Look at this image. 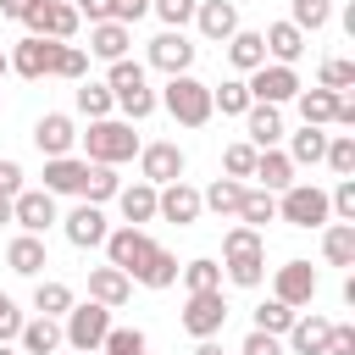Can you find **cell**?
I'll return each instance as SVG.
<instances>
[{"instance_id": "obj_49", "label": "cell", "mask_w": 355, "mask_h": 355, "mask_svg": "<svg viewBox=\"0 0 355 355\" xmlns=\"http://www.w3.org/2000/svg\"><path fill=\"white\" fill-rule=\"evenodd\" d=\"M222 172L227 178H250L255 172V144H227L222 150Z\"/></svg>"}, {"instance_id": "obj_4", "label": "cell", "mask_w": 355, "mask_h": 355, "mask_svg": "<svg viewBox=\"0 0 355 355\" xmlns=\"http://www.w3.org/2000/svg\"><path fill=\"white\" fill-rule=\"evenodd\" d=\"M105 333H111V305H100V300H89V305H78L72 300V311H67V327H61V338L78 349V355H89V349H100L105 344Z\"/></svg>"}, {"instance_id": "obj_12", "label": "cell", "mask_w": 355, "mask_h": 355, "mask_svg": "<svg viewBox=\"0 0 355 355\" xmlns=\"http://www.w3.org/2000/svg\"><path fill=\"white\" fill-rule=\"evenodd\" d=\"M200 189H189L183 178L178 183H161L155 189V216H166V222H178V227H189V222H200Z\"/></svg>"}, {"instance_id": "obj_50", "label": "cell", "mask_w": 355, "mask_h": 355, "mask_svg": "<svg viewBox=\"0 0 355 355\" xmlns=\"http://www.w3.org/2000/svg\"><path fill=\"white\" fill-rule=\"evenodd\" d=\"M194 6H200V0H150V11H155L166 28H183V22H194Z\"/></svg>"}, {"instance_id": "obj_26", "label": "cell", "mask_w": 355, "mask_h": 355, "mask_svg": "<svg viewBox=\"0 0 355 355\" xmlns=\"http://www.w3.org/2000/svg\"><path fill=\"white\" fill-rule=\"evenodd\" d=\"M327 333H333V322H322V316H294V327H288L283 338H288L294 355H322V349H327Z\"/></svg>"}, {"instance_id": "obj_45", "label": "cell", "mask_w": 355, "mask_h": 355, "mask_svg": "<svg viewBox=\"0 0 355 355\" xmlns=\"http://www.w3.org/2000/svg\"><path fill=\"white\" fill-rule=\"evenodd\" d=\"M338 178H355V133H338V139H327V155H322Z\"/></svg>"}, {"instance_id": "obj_22", "label": "cell", "mask_w": 355, "mask_h": 355, "mask_svg": "<svg viewBox=\"0 0 355 355\" xmlns=\"http://www.w3.org/2000/svg\"><path fill=\"white\" fill-rule=\"evenodd\" d=\"M116 211H122V222L128 227H144V222H155V183H128V189H116Z\"/></svg>"}, {"instance_id": "obj_13", "label": "cell", "mask_w": 355, "mask_h": 355, "mask_svg": "<svg viewBox=\"0 0 355 355\" xmlns=\"http://www.w3.org/2000/svg\"><path fill=\"white\" fill-rule=\"evenodd\" d=\"M11 222H17L22 233H44V227L55 222V194H50V189H22V194H11Z\"/></svg>"}, {"instance_id": "obj_54", "label": "cell", "mask_w": 355, "mask_h": 355, "mask_svg": "<svg viewBox=\"0 0 355 355\" xmlns=\"http://www.w3.org/2000/svg\"><path fill=\"white\" fill-rule=\"evenodd\" d=\"M322 355H355V327H338L333 322V333H327V349Z\"/></svg>"}, {"instance_id": "obj_38", "label": "cell", "mask_w": 355, "mask_h": 355, "mask_svg": "<svg viewBox=\"0 0 355 355\" xmlns=\"http://www.w3.org/2000/svg\"><path fill=\"white\" fill-rule=\"evenodd\" d=\"M78 111L94 122V116H111V111H116V100H111V89H105V83H89V78H78Z\"/></svg>"}, {"instance_id": "obj_7", "label": "cell", "mask_w": 355, "mask_h": 355, "mask_svg": "<svg viewBox=\"0 0 355 355\" xmlns=\"http://www.w3.org/2000/svg\"><path fill=\"white\" fill-rule=\"evenodd\" d=\"M222 322H227V300H222V288H200V294H189V305H183V333H189V338H216Z\"/></svg>"}, {"instance_id": "obj_46", "label": "cell", "mask_w": 355, "mask_h": 355, "mask_svg": "<svg viewBox=\"0 0 355 355\" xmlns=\"http://www.w3.org/2000/svg\"><path fill=\"white\" fill-rule=\"evenodd\" d=\"M55 78H89V50L83 44H61V55H55Z\"/></svg>"}, {"instance_id": "obj_1", "label": "cell", "mask_w": 355, "mask_h": 355, "mask_svg": "<svg viewBox=\"0 0 355 355\" xmlns=\"http://www.w3.org/2000/svg\"><path fill=\"white\" fill-rule=\"evenodd\" d=\"M111 72H105V89H111V100H116V111L128 116V122H144L161 100H155V89H150V78H144V67L139 61H105Z\"/></svg>"}, {"instance_id": "obj_3", "label": "cell", "mask_w": 355, "mask_h": 355, "mask_svg": "<svg viewBox=\"0 0 355 355\" xmlns=\"http://www.w3.org/2000/svg\"><path fill=\"white\" fill-rule=\"evenodd\" d=\"M83 150H89V161H100V166H122V161H133L139 155V133H133V122L122 116H94L89 122V133H83Z\"/></svg>"}, {"instance_id": "obj_44", "label": "cell", "mask_w": 355, "mask_h": 355, "mask_svg": "<svg viewBox=\"0 0 355 355\" xmlns=\"http://www.w3.org/2000/svg\"><path fill=\"white\" fill-rule=\"evenodd\" d=\"M327 17H333V0H294V11H288V22H294L300 33L327 28Z\"/></svg>"}, {"instance_id": "obj_60", "label": "cell", "mask_w": 355, "mask_h": 355, "mask_svg": "<svg viewBox=\"0 0 355 355\" xmlns=\"http://www.w3.org/2000/svg\"><path fill=\"white\" fill-rule=\"evenodd\" d=\"M6 222H11V200L0 194V227H6Z\"/></svg>"}, {"instance_id": "obj_63", "label": "cell", "mask_w": 355, "mask_h": 355, "mask_svg": "<svg viewBox=\"0 0 355 355\" xmlns=\"http://www.w3.org/2000/svg\"><path fill=\"white\" fill-rule=\"evenodd\" d=\"M72 355H78V349H72Z\"/></svg>"}, {"instance_id": "obj_11", "label": "cell", "mask_w": 355, "mask_h": 355, "mask_svg": "<svg viewBox=\"0 0 355 355\" xmlns=\"http://www.w3.org/2000/svg\"><path fill=\"white\" fill-rule=\"evenodd\" d=\"M272 300H283V305H311L316 300V266L311 261H283L277 266V277H272Z\"/></svg>"}, {"instance_id": "obj_20", "label": "cell", "mask_w": 355, "mask_h": 355, "mask_svg": "<svg viewBox=\"0 0 355 355\" xmlns=\"http://www.w3.org/2000/svg\"><path fill=\"white\" fill-rule=\"evenodd\" d=\"M128 44H133V28H128V22H89V55H100V61H122Z\"/></svg>"}, {"instance_id": "obj_47", "label": "cell", "mask_w": 355, "mask_h": 355, "mask_svg": "<svg viewBox=\"0 0 355 355\" xmlns=\"http://www.w3.org/2000/svg\"><path fill=\"white\" fill-rule=\"evenodd\" d=\"M100 349H105V355H144V333H139V327H111Z\"/></svg>"}, {"instance_id": "obj_25", "label": "cell", "mask_w": 355, "mask_h": 355, "mask_svg": "<svg viewBox=\"0 0 355 355\" xmlns=\"http://www.w3.org/2000/svg\"><path fill=\"white\" fill-rule=\"evenodd\" d=\"M261 44H266V55L283 61V67H294V61L305 55V33H300L294 22H272V28L261 33Z\"/></svg>"}, {"instance_id": "obj_9", "label": "cell", "mask_w": 355, "mask_h": 355, "mask_svg": "<svg viewBox=\"0 0 355 355\" xmlns=\"http://www.w3.org/2000/svg\"><path fill=\"white\" fill-rule=\"evenodd\" d=\"M150 250H155V239H150L144 227H128V222H122V227H111V233H105V261H111V266H122L128 277L144 266V255H150Z\"/></svg>"}, {"instance_id": "obj_35", "label": "cell", "mask_w": 355, "mask_h": 355, "mask_svg": "<svg viewBox=\"0 0 355 355\" xmlns=\"http://www.w3.org/2000/svg\"><path fill=\"white\" fill-rule=\"evenodd\" d=\"M322 155H327V133L305 122V128H300V133L288 139V161H294V166H316Z\"/></svg>"}, {"instance_id": "obj_8", "label": "cell", "mask_w": 355, "mask_h": 355, "mask_svg": "<svg viewBox=\"0 0 355 355\" xmlns=\"http://www.w3.org/2000/svg\"><path fill=\"white\" fill-rule=\"evenodd\" d=\"M61 44H67V39H39V33L17 39V50H11V72H22V78H55V55H61Z\"/></svg>"}, {"instance_id": "obj_34", "label": "cell", "mask_w": 355, "mask_h": 355, "mask_svg": "<svg viewBox=\"0 0 355 355\" xmlns=\"http://www.w3.org/2000/svg\"><path fill=\"white\" fill-rule=\"evenodd\" d=\"M33 311H39V316H67V311H72V288H67L61 277H39V283H33Z\"/></svg>"}, {"instance_id": "obj_32", "label": "cell", "mask_w": 355, "mask_h": 355, "mask_svg": "<svg viewBox=\"0 0 355 355\" xmlns=\"http://www.w3.org/2000/svg\"><path fill=\"white\" fill-rule=\"evenodd\" d=\"M294 105H300V116H305L311 128H322V122H333V111H338V94L316 83V89H300V94H294Z\"/></svg>"}, {"instance_id": "obj_61", "label": "cell", "mask_w": 355, "mask_h": 355, "mask_svg": "<svg viewBox=\"0 0 355 355\" xmlns=\"http://www.w3.org/2000/svg\"><path fill=\"white\" fill-rule=\"evenodd\" d=\"M6 72H11V55H6V50H0V78H6Z\"/></svg>"}, {"instance_id": "obj_6", "label": "cell", "mask_w": 355, "mask_h": 355, "mask_svg": "<svg viewBox=\"0 0 355 355\" xmlns=\"http://www.w3.org/2000/svg\"><path fill=\"white\" fill-rule=\"evenodd\" d=\"M78 22L83 17L72 11V0H28V11H22V28L39 39H72Z\"/></svg>"}, {"instance_id": "obj_31", "label": "cell", "mask_w": 355, "mask_h": 355, "mask_svg": "<svg viewBox=\"0 0 355 355\" xmlns=\"http://www.w3.org/2000/svg\"><path fill=\"white\" fill-rule=\"evenodd\" d=\"M116 189H122L116 166H100V161H89V172H83V183H78V194H83L89 205H105V200H116Z\"/></svg>"}, {"instance_id": "obj_28", "label": "cell", "mask_w": 355, "mask_h": 355, "mask_svg": "<svg viewBox=\"0 0 355 355\" xmlns=\"http://www.w3.org/2000/svg\"><path fill=\"white\" fill-rule=\"evenodd\" d=\"M89 161H72V155H44V189L50 194H78Z\"/></svg>"}, {"instance_id": "obj_59", "label": "cell", "mask_w": 355, "mask_h": 355, "mask_svg": "<svg viewBox=\"0 0 355 355\" xmlns=\"http://www.w3.org/2000/svg\"><path fill=\"white\" fill-rule=\"evenodd\" d=\"M194 355H222V344L216 338H194Z\"/></svg>"}, {"instance_id": "obj_15", "label": "cell", "mask_w": 355, "mask_h": 355, "mask_svg": "<svg viewBox=\"0 0 355 355\" xmlns=\"http://www.w3.org/2000/svg\"><path fill=\"white\" fill-rule=\"evenodd\" d=\"M150 67H161L166 78L194 67V44L183 39V28H166V33H155V39H150Z\"/></svg>"}, {"instance_id": "obj_39", "label": "cell", "mask_w": 355, "mask_h": 355, "mask_svg": "<svg viewBox=\"0 0 355 355\" xmlns=\"http://www.w3.org/2000/svg\"><path fill=\"white\" fill-rule=\"evenodd\" d=\"M239 216H244V227H266V222L277 216V200H272L266 189H244V200H239Z\"/></svg>"}, {"instance_id": "obj_57", "label": "cell", "mask_w": 355, "mask_h": 355, "mask_svg": "<svg viewBox=\"0 0 355 355\" xmlns=\"http://www.w3.org/2000/svg\"><path fill=\"white\" fill-rule=\"evenodd\" d=\"M333 122H338V128H355V100H344V94H338V111H333Z\"/></svg>"}, {"instance_id": "obj_10", "label": "cell", "mask_w": 355, "mask_h": 355, "mask_svg": "<svg viewBox=\"0 0 355 355\" xmlns=\"http://www.w3.org/2000/svg\"><path fill=\"white\" fill-rule=\"evenodd\" d=\"M294 94H300V72H294V67L272 61V67H255V72H250V100H266V105H288Z\"/></svg>"}, {"instance_id": "obj_18", "label": "cell", "mask_w": 355, "mask_h": 355, "mask_svg": "<svg viewBox=\"0 0 355 355\" xmlns=\"http://www.w3.org/2000/svg\"><path fill=\"white\" fill-rule=\"evenodd\" d=\"M105 233H111V222H105V211L100 205H78L72 216H67V239L78 244V250H94V244H105Z\"/></svg>"}, {"instance_id": "obj_51", "label": "cell", "mask_w": 355, "mask_h": 355, "mask_svg": "<svg viewBox=\"0 0 355 355\" xmlns=\"http://www.w3.org/2000/svg\"><path fill=\"white\" fill-rule=\"evenodd\" d=\"M327 211H333L338 222H355V178H344V183L327 194Z\"/></svg>"}, {"instance_id": "obj_43", "label": "cell", "mask_w": 355, "mask_h": 355, "mask_svg": "<svg viewBox=\"0 0 355 355\" xmlns=\"http://www.w3.org/2000/svg\"><path fill=\"white\" fill-rule=\"evenodd\" d=\"M294 316H300V311H294V305H283V300H266V305H255V327H261V333H277V338L294 327Z\"/></svg>"}, {"instance_id": "obj_33", "label": "cell", "mask_w": 355, "mask_h": 355, "mask_svg": "<svg viewBox=\"0 0 355 355\" xmlns=\"http://www.w3.org/2000/svg\"><path fill=\"white\" fill-rule=\"evenodd\" d=\"M322 255L327 266H355V222H333L322 233Z\"/></svg>"}, {"instance_id": "obj_40", "label": "cell", "mask_w": 355, "mask_h": 355, "mask_svg": "<svg viewBox=\"0 0 355 355\" xmlns=\"http://www.w3.org/2000/svg\"><path fill=\"white\" fill-rule=\"evenodd\" d=\"M222 255H227V261H233V255H266L261 227H244V222H239V227H227V233H222Z\"/></svg>"}, {"instance_id": "obj_37", "label": "cell", "mask_w": 355, "mask_h": 355, "mask_svg": "<svg viewBox=\"0 0 355 355\" xmlns=\"http://www.w3.org/2000/svg\"><path fill=\"white\" fill-rule=\"evenodd\" d=\"M211 111H222V116H244V111H250V83H244V78H227L222 89H211Z\"/></svg>"}, {"instance_id": "obj_17", "label": "cell", "mask_w": 355, "mask_h": 355, "mask_svg": "<svg viewBox=\"0 0 355 355\" xmlns=\"http://www.w3.org/2000/svg\"><path fill=\"white\" fill-rule=\"evenodd\" d=\"M194 22H200L205 39L227 44V39L239 33V6H233V0H200V6H194Z\"/></svg>"}, {"instance_id": "obj_41", "label": "cell", "mask_w": 355, "mask_h": 355, "mask_svg": "<svg viewBox=\"0 0 355 355\" xmlns=\"http://www.w3.org/2000/svg\"><path fill=\"white\" fill-rule=\"evenodd\" d=\"M222 272H227L233 288H261V277H266V255H233Z\"/></svg>"}, {"instance_id": "obj_53", "label": "cell", "mask_w": 355, "mask_h": 355, "mask_svg": "<svg viewBox=\"0 0 355 355\" xmlns=\"http://www.w3.org/2000/svg\"><path fill=\"white\" fill-rule=\"evenodd\" d=\"M22 333V311H17V300L11 294H0V344L6 338H17Z\"/></svg>"}, {"instance_id": "obj_58", "label": "cell", "mask_w": 355, "mask_h": 355, "mask_svg": "<svg viewBox=\"0 0 355 355\" xmlns=\"http://www.w3.org/2000/svg\"><path fill=\"white\" fill-rule=\"evenodd\" d=\"M22 11H28V0H0V17H17L22 22Z\"/></svg>"}, {"instance_id": "obj_2", "label": "cell", "mask_w": 355, "mask_h": 355, "mask_svg": "<svg viewBox=\"0 0 355 355\" xmlns=\"http://www.w3.org/2000/svg\"><path fill=\"white\" fill-rule=\"evenodd\" d=\"M155 100L166 105V116H172L178 128H205V122L216 116V111H211V83H200V78H189V72H172Z\"/></svg>"}, {"instance_id": "obj_55", "label": "cell", "mask_w": 355, "mask_h": 355, "mask_svg": "<svg viewBox=\"0 0 355 355\" xmlns=\"http://www.w3.org/2000/svg\"><path fill=\"white\" fill-rule=\"evenodd\" d=\"M72 11H78V17H89V22H111L116 0H72Z\"/></svg>"}, {"instance_id": "obj_5", "label": "cell", "mask_w": 355, "mask_h": 355, "mask_svg": "<svg viewBox=\"0 0 355 355\" xmlns=\"http://www.w3.org/2000/svg\"><path fill=\"white\" fill-rule=\"evenodd\" d=\"M277 216L288 222V227H327V194L316 189V183H288L283 189V200H277Z\"/></svg>"}, {"instance_id": "obj_16", "label": "cell", "mask_w": 355, "mask_h": 355, "mask_svg": "<svg viewBox=\"0 0 355 355\" xmlns=\"http://www.w3.org/2000/svg\"><path fill=\"white\" fill-rule=\"evenodd\" d=\"M33 144H39V155H72V144H78V128H72V116H61V111H44V116L33 122Z\"/></svg>"}, {"instance_id": "obj_48", "label": "cell", "mask_w": 355, "mask_h": 355, "mask_svg": "<svg viewBox=\"0 0 355 355\" xmlns=\"http://www.w3.org/2000/svg\"><path fill=\"white\" fill-rule=\"evenodd\" d=\"M355 83V61H344V55H333V61H322V89H333V94H344Z\"/></svg>"}, {"instance_id": "obj_42", "label": "cell", "mask_w": 355, "mask_h": 355, "mask_svg": "<svg viewBox=\"0 0 355 355\" xmlns=\"http://www.w3.org/2000/svg\"><path fill=\"white\" fill-rule=\"evenodd\" d=\"M178 277H183V288H189V294H200V288H222V266H216L211 255H200V261L178 266Z\"/></svg>"}, {"instance_id": "obj_19", "label": "cell", "mask_w": 355, "mask_h": 355, "mask_svg": "<svg viewBox=\"0 0 355 355\" xmlns=\"http://www.w3.org/2000/svg\"><path fill=\"white\" fill-rule=\"evenodd\" d=\"M128 294H133V277H128L122 266H111V261H105V266H94V272H89V300H100V305H111V311H116V305H128Z\"/></svg>"}, {"instance_id": "obj_23", "label": "cell", "mask_w": 355, "mask_h": 355, "mask_svg": "<svg viewBox=\"0 0 355 355\" xmlns=\"http://www.w3.org/2000/svg\"><path fill=\"white\" fill-rule=\"evenodd\" d=\"M6 266L17 272V277H39L50 261H44V239L39 233H17L11 244H6Z\"/></svg>"}, {"instance_id": "obj_21", "label": "cell", "mask_w": 355, "mask_h": 355, "mask_svg": "<svg viewBox=\"0 0 355 355\" xmlns=\"http://www.w3.org/2000/svg\"><path fill=\"white\" fill-rule=\"evenodd\" d=\"M250 178H261L266 194H283V189L294 183V161H288V150H277V144H272V150H255V172H250Z\"/></svg>"}, {"instance_id": "obj_29", "label": "cell", "mask_w": 355, "mask_h": 355, "mask_svg": "<svg viewBox=\"0 0 355 355\" xmlns=\"http://www.w3.org/2000/svg\"><path fill=\"white\" fill-rule=\"evenodd\" d=\"M227 61H233V72H255V67H266V44H261V33H255V28H239V33L227 39Z\"/></svg>"}, {"instance_id": "obj_27", "label": "cell", "mask_w": 355, "mask_h": 355, "mask_svg": "<svg viewBox=\"0 0 355 355\" xmlns=\"http://www.w3.org/2000/svg\"><path fill=\"white\" fill-rule=\"evenodd\" d=\"M17 344H22L28 355H55L67 338H61V322H55V316H33V322H22Z\"/></svg>"}, {"instance_id": "obj_14", "label": "cell", "mask_w": 355, "mask_h": 355, "mask_svg": "<svg viewBox=\"0 0 355 355\" xmlns=\"http://www.w3.org/2000/svg\"><path fill=\"white\" fill-rule=\"evenodd\" d=\"M183 166H189V161H183L178 144H139V172H144V183H155V189H161V183H178Z\"/></svg>"}, {"instance_id": "obj_56", "label": "cell", "mask_w": 355, "mask_h": 355, "mask_svg": "<svg viewBox=\"0 0 355 355\" xmlns=\"http://www.w3.org/2000/svg\"><path fill=\"white\" fill-rule=\"evenodd\" d=\"M0 194H6V200L22 194V166H17V161H0Z\"/></svg>"}, {"instance_id": "obj_24", "label": "cell", "mask_w": 355, "mask_h": 355, "mask_svg": "<svg viewBox=\"0 0 355 355\" xmlns=\"http://www.w3.org/2000/svg\"><path fill=\"white\" fill-rule=\"evenodd\" d=\"M244 122H250V144H255V150H272V144L283 139V111L266 105V100H250Z\"/></svg>"}, {"instance_id": "obj_52", "label": "cell", "mask_w": 355, "mask_h": 355, "mask_svg": "<svg viewBox=\"0 0 355 355\" xmlns=\"http://www.w3.org/2000/svg\"><path fill=\"white\" fill-rule=\"evenodd\" d=\"M239 355H283V338H277V333L250 327V338H244V349H239Z\"/></svg>"}, {"instance_id": "obj_62", "label": "cell", "mask_w": 355, "mask_h": 355, "mask_svg": "<svg viewBox=\"0 0 355 355\" xmlns=\"http://www.w3.org/2000/svg\"><path fill=\"white\" fill-rule=\"evenodd\" d=\"M0 355H17V349H11V344H0Z\"/></svg>"}, {"instance_id": "obj_36", "label": "cell", "mask_w": 355, "mask_h": 355, "mask_svg": "<svg viewBox=\"0 0 355 355\" xmlns=\"http://www.w3.org/2000/svg\"><path fill=\"white\" fill-rule=\"evenodd\" d=\"M239 200H244V183H239V178H216V183L200 194V205L216 211V216H239Z\"/></svg>"}, {"instance_id": "obj_30", "label": "cell", "mask_w": 355, "mask_h": 355, "mask_svg": "<svg viewBox=\"0 0 355 355\" xmlns=\"http://www.w3.org/2000/svg\"><path fill=\"white\" fill-rule=\"evenodd\" d=\"M133 283H144V288H172V283H178V255L155 244V250L144 255V266L133 272Z\"/></svg>"}]
</instances>
